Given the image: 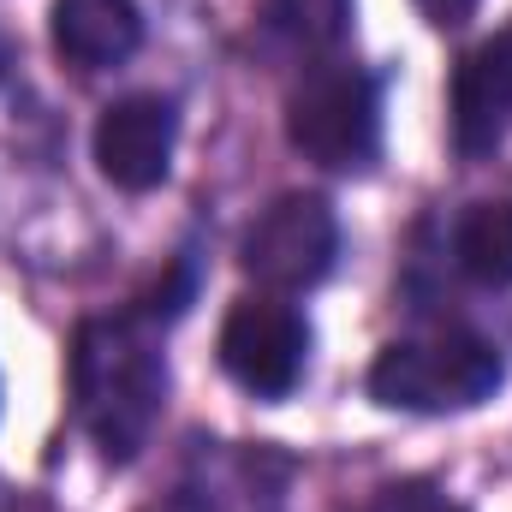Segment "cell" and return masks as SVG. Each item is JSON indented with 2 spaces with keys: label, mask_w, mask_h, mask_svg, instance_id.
<instances>
[{
  "label": "cell",
  "mask_w": 512,
  "mask_h": 512,
  "mask_svg": "<svg viewBox=\"0 0 512 512\" xmlns=\"http://www.w3.org/2000/svg\"><path fill=\"white\" fill-rule=\"evenodd\" d=\"M48 30H54V48L66 66L108 72V66L137 54L143 12H137V0H54Z\"/></svg>",
  "instance_id": "9c48e42d"
},
{
  "label": "cell",
  "mask_w": 512,
  "mask_h": 512,
  "mask_svg": "<svg viewBox=\"0 0 512 512\" xmlns=\"http://www.w3.org/2000/svg\"><path fill=\"white\" fill-rule=\"evenodd\" d=\"M6 66H12V42L0 36V78H6Z\"/></svg>",
  "instance_id": "4fadbf2b"
},
{
  "label": "cell",
  "mask_w": 512,
  "mask_h": 512,
  "mask_svg": "<svg viewBox=\"0 0 512 512\" xmlns=\"http://www.w3.org/2000/svg\"><path fill=\"white\" fill-rule=\"evenodd\" d=\"M334 256H340V221L310 191H292V197L268 203L251 221L245 245H239L245 274L268 292H310L316 280H328Z\"/></svg>",
  "instance_id": "277c9868"
},
{
  "label": "cell",
  "mask_w": 512,
  "mask_h": 512,
  "mask_svg": "<svg viewBox=\"0 0 512 512\" xmlns=\"http://www.w3.org/2000/svg\"><path fill=\"white\" fill-rule=\"evenodd\" d=\"M286 137L304 161L328 173H364L382 149L376 84L358 66H316L286 96Z\"/></svg>",
  "instance_id": "3957f363"
},
{
  "label": "cell",
  "mask_w": 512,
  "mask_h": 512,
  "mask_svg": "<svg viewBox=\"0 0 512 512\" xmlns=\"http://www.w3.org/2000/svg\"><path fill=\"white\" fill-rule=\"evenodd\" d=\"M72 405L84 435L108 465H131L167 405V358L155 322L131 316H90L72 340Z\"/></svg>",
  "instance_id": "6da1fadb"
},
{
  "label": "cell",
  "mask_w": 512,
  "mask_h": 512,
  "mask_svg": "<svg viewBox=\"0 0 512 512\" xmlns=\"http://www.w3.org/2000/svg\"><path fill=\"white\" fill-rule=\"evenodd\" d=\"M512 131V30L477 42L453 72V149L483 161Z\"/></svg>",
  "instance_id": "ba28073f"
},
{
  "label": "cell",
  "mask_w": 512,
  "mask_h": 512,
  "mask_svg": "<svg viewBox=\"0 0 512 512\" xmlns=\"http://www.w3.org/2000/svg\"><path fill=\"white\" fill-rule=\"evenodd\" d=\"M453 262L465 280L501 292L512 286V197H495V203H471L453 227Z\"/></svg>",
  "instance_id": "30bf717a"
},
{
  "label": "cell",
  "mask_w": 512,
  "mask_h": 512,
  "mask_svg": "<svg viewBox=\"0 0 512 512\" xmlns=\"http://www.w3.org/2000/svg\"><path fill=\"white\" fill-rule=\"evenodd\" d=\"M364 512H465V507H459L447 489H435V483H423V477H405V483H387Z\"/></svg>",
  "instance_id": "8fae6325"
},
{
  "label": "cell",
  "mask_w": 512,
  "mask_h": 512,
  "mask_svg": "<svg viewBox=\"0 0 512 512\" xmlns=\"http://www.w3.org/2000/svg\"><path fill=\"white\" fill-rule=\"evenodd\" d=\"M280 483H286V459L262 453V447H197L173 512H280Z\"/></svg>",
  "instance_id": "52a82bcc"
},
{
  "label": "cell",
  "mask_w": 512,
  "mask_h": 512,
  "mask_svg": "<svg viewBox=\"0 0 512 512\" xmlns=\"http://www.w3.org/2000/svg\"><path fill=\"white\" fill-rule=\"evenodd\" d=\"M417 12H423L435 30H459V24L477 12V0H417Z\"/></svg>",
  "instance_id": "7c38bea8"
},
{
  "label": "cell",
  "mask_w": 512,
  "mask_h": 512,
  "mask_svg": "<svg viewBox=\"0 0 512 512\" xmlns=\"http://www.w3.org/2000/svg\"><path fill=\"white\" fill-rule=\"evenodd\" d=\"M179 114L167 96H120L96 120V167L120 191H155L173 167Z\"/></svg>",
  "instance_id": "8992f818"
},
{
  "label": "cell",
  "mask_w": 512,
  "mask_h": 512,
  "mask_svg": "<svg viewBox=\"0 0 512 512\" xmlns=\"http://www.w3.org/2000/svg\"><path fill=\"white\" fill-rule=\"evenodd\" d=\"M310 358V328L280 292L239 298L221 322V370L256 399H286L304 382Z\"/></svg>",
  "instance_id": "5b68a950"
},
{
  "label": "cell",
  "mask_w": 512,
  "mask_h": 512,
  "mask_svg": "<svg viewBox=\"0 0 512 512\" xmlns=\"http://www.w3.org/2000/svg\"><path fill=\"white\" fill-rule=\"evenodd\" d=\"M507 376L501 346L465 328L393 340L370 364V399L387 411H417V417H447V411H477Z\"/></svg>",
  "instance_id": "7a4b0ae2"
}]
</instances>
